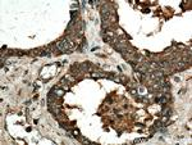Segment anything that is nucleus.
Masks as SVG:
<instances>
[{"label": "nucleus", "mask_w": 192, "mask_h": 145, "mask_svg": "<svg viewBox=\"0 0 192 145\" xmlns=\"http://www.w3.org/2000/svg\"><path fill=\"white\" fill-rule=\"evenodd\" d=\"M58 48H59V50L65 51V50L72 49V44H70L69 41H67V40H63V41H59V42H58Z\"/></svg>", "instance_id": "nucleus-1"}, {"label": "nucleus", "mask_w": 192, "mask_h": 145, "mask_svg": "<svg viewBox=\"0 0 192 145\" xmlns=\"http://www.w3.org/2000/svg\"><path fill=\"white\" fill-rule=\"evenodd\" d=\"M156 102H159V103H166V98H156Z\"/></svg>", "instance_id": "nucleus-2"}]
</instances>
